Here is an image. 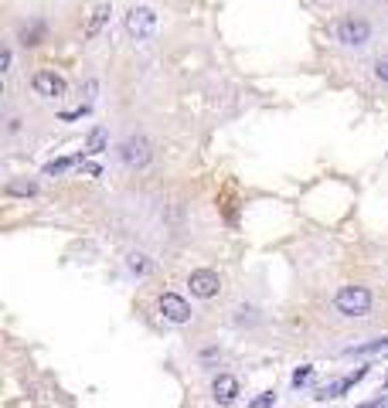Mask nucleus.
Listing matches in <instances>:
<instances>
[{"label":"nucleus","mask_w":388,"mask_h":408,"mask_svg":"<svg viewBox=\"0 0 388 408\" xmlns=\"http://www.w3.org/2000/svg\"><path fill=\"white\" fill-rule=\"evenodd\" d=\"M375 78H378V82H388V55H382V58L375 61Z\"/></svg>","instance_id":"6ab92c4d"},{"label":"nucleus","mask_w":388,"mask_h":408,"mask_svg":"<svg viewBox=\"0 0 388 408\" xmlns=\"http://www.w3.org/2000/svg\"><path fill=\"white\" fill-rule=\"evenodd\" d=\"M310 378H313V368H310V364H303V368L293 371V385H296V388H303Z\"/></svg>","instance_id":"f3484780"},{"label":"nucleus","mask_w":388,"mask_h":408,"mask_svg":"<svg viewBox=\"0 0 388 408\" xmlns=\"http://www.w3.org/2000/svg\"><path fill=\"white\" fill-rule=\"evenodd\" d=\"M7 194H38V184H35V180H11V184H7Z\"/></svg>","instance_id":"dca6fc26"},{"label":"nucleus","mask_w":388,"mask_h":408,"mask_svg":"<svg viewBox=\"0 0 388 408\" xmlns=\"http://www.w3.org/2000/svg\"><path fill=\"white\" fill-rule=\"evenodd\" d=\"M160 313H164V320H171V323H191V307H188V299L177 296V292H164V296H160Z\"/></svg>","instance_id":"0eeeda50"},{"label":"nucleus","mask_w":388,"mask_h":408,"mask_svg":"<svg viewBox=\"0 0 388 408\" xmlns=\"http://www.w3.org/2000/svg\"><path fill=\"white\" fill-rule=\"evenodd\" d=\"M126 269L136 272V276H143V272H150V262H147V255L143 252H130L126 255Z\"/></svg>","instance_id":"2eb2a0df"},{"label":"nucleus","mask_w":388,"mask_h":408,"mask_svg":"<svg viewBox=\"0 0 388 408\" xmlns=\"http://www.w3.org/2000/svg\"><path fill=\"white\" fill-rule=\"evenodd\" d=\"M126 35L136 41H147L157 35V14L150 7H133L130 14H126Z\"/></svg>","instance_id":"7ed1b4c3"},{"label":"nucleus","mask_w":388,"mask_h":408,"mask_svg":"<svg viewBox=\"0 0 388 408\" xmlns=\"http://www.w3.org/2000/svg\"><path fill=\"white\" fill-rule=\"evenodd\" d=\"M96 92H99V82H96V78H89V82H85V102H92Z\"/></svg>","instance_id":"412c9836"},{"label":"nucleus","mask_w":388,"mask_h":408,"mask_svg":"<svg viewBox=\"0 0 388 408\" xmlns=\"http://www.w3.org/2000/svg\"><path fill=\"white\" fill-rule=\"evenodd\" d=\"M212 395L218 405H232L235 398H238V378H232V374H218L212 381Z\"/></svg>","instance_id":"1a4fd4ad"},{"label":"nucleus","mask_w":388,"mask_h":408,"mask_svg":"<svg viewBox=\"0 0 388 408\" xmlns=\"http://www.w3.org/2000/svg\"><path fill=\"white\" fill-rule=\"evenodd\" d=\"M358 408H388V395H378V398H371V402H361Z\"/></svg>","instance_id":"aec40b11"},{"label":"nucleus","mask_w":388,"mask_h":408,"mask_svg":"<svg viewBox=\"0 0 388 408\" xmlns=\"http://www.w3.org/2000/svg\"><path fill=\"white\" fill-rule=\"evenodd\" d=\"M188 286H191V296L212 299V296H218V290H222V279H218L214 269H194L191 276H188Z\"/></svg>","instance_id":"39448f33"},{"label":"nucleus","mask_w":388,"mask_h":408,"mask_svg":"<svg viewBox=\"0 0 388 408\" xmlns=\"http://www.w3.org/2000/svg\"><path fill=\"white\" fill-rule=\"evenodd\" d=\"M272 405H276V391H262L259 398L249 402V408H272Z\"/></svg>","instance_id":"a211bd4d"},{"label":"nucleus","mask_w":388,"mask_h":408,"mask_svg":"<svg viewBox=\"0 0 388 408\" xmlns=\"http://www.w3.org/2000/svg\"><path fill=\"white\" fill-rule=\"evenodd\" d=\"M351 357H365V354H388V337H378L371 344H358V347L348 350Z\"/></svg>","instance_id":"f8f14e48"},{"label":"nucleus","mask_w":388,"mask_h":408,"mask_svg":"<svg viewBox=\"0 0 388 408\" xmlns=\"http://www.w3.org/2000/svg\"><path fill=\"white\" fill-rule=\"evenodd\" d=\"M78 167H82V174H89V177H99V174H102L96 163H78Z\"/></svg>","instance_id":"5701e85b"},{"label":"nucleus","mask_w":388,"mask_h":408,"mask_svg":"<svg viewBox=\"0 0 388 408\" xmlns=\"http://www.w3.org/2000/svg\"><path fill=\"white\" fill-rule=\"evenodd\" d=\"M11 65H14V51L7 48V51H4V58H0V72H11Z\"/></svg>","instance_id":"4be33fe9"},{"label":"nucleus","mask_w":388,"mask_h":408,"mask_svg":"<svg viewBox=\"0 0 388 408\" xmlns=\"http://www.w3.org/2000/svg\"><path fill=\"white\" fill-rule=\"evenodd\" d=\"M106 143H109V136L102 126H96L92 133H89V143H85V154H102L106 150Z\"/></svg>","instance_id":"ddd939ff"},{"label":"nucleus","mask_w":388,"mask_h":408,"mask_svg":"<svg viewBox=\"0 0 388 408\" xmlns=\"http://www.w3.org/2000/svg\"><path fill=\"white\" fill-rule=\"evenodd\" d=\"M119 156H123V163H126V167H147V163H150V156H154L150 140H147V136H126V140H123V147H119Z\"/></svg>","instance_id":"20e7f679"},{"label":"nucleus","mask_w":388,"mask_h":408,"mask_svg":"<svg viewBox=\"0 0 388 408\" xmlns=\"http://www.w3.org/2000/svg\"><path fill=\"white\" fill-rule=\"evenodd\" d=\"M385 385H388V374H385Z\"/></svg>","instance_id":"b1692460"},{"label":"nucleus","mask_w":388,"mask_h":408,"mask_svg":"<svg viewBox=\"0 0 388 408\" xmlns=\"http://www.w3.org/2000/svg\"><path fill=\"white\" fill-rule=\"evenodd\" d=\"M365 378H368V368H358L354 374H344L341 381H330V385H324V388H317L313 398H320V402H327V398H341L344 391H351L358 381H365Z\"/></svg>","instance_id":"6e6552de"},{"label":"nucleus","mask_w":388,"mask_h":408,"mask_svg":"<svg viewBox=\"0 0 388 408\" xmlns=\"http://www.w3.org/2000/svg\"><path fill=\"white\" fill-rule=\"evenodd\" d=\"M337 41L348 48H361L371 41V24L365 18H344L337 20Z\"/></svg>","instance_id":"f03ea898"},{"label":"nucleus","mask_w":388,"mask_h":408,"mask_svg":"<svg viewBox=\"0 0 388 408\" xmlns=\"http://www.w3.org/2000/svg\"><path fill=\"white\" fill-rule=\"evenodd\" d=\"M371 303H375V296H371L368 286H341L337 296H334V307L341 316H368L371 313Z\"/></svg>","instance_id":"f257e3e1"},{"label":"nucleus","mask_w":388,"mask_h":408,"mask_svg":"<svg viewBox=\"0 0 388 408\" xmlns=\"http://www.w3.org/2000/svg\"><path fill=\"white\" fill-rule=\"evenodd\" d=\"M109 14H113V7L109 4H99L96 11H92V18H89V24H85V41H92L102 31V24L109 20Z\"/></svg>","instance_id":"9d476101"},{"label":"nucleus","mask_w":388,"mask_h":408,"mask_svg":"<svg viewBox=\"0 0 388 408\" xmlns=\"http://www.w3.org/2000/svg\"><path fill=\"white\" fill-rule=\"evenodd\" d=\"M75 163H82V156H61V160H51L48 167H44V174H65L68 167H75Z\"/></svg>","instance_id":"4468645a"},{"label":"nucleus","mask_w":388,"mask_h":408,"mask_svg":"<svg viewBox=\"0 0 388 408\" xmlns=\"http://www.w3.org/2000/svg\"><path fill=\"white\" fill-rule=\"evenodd\" d=\"M31 85H35V92L44 99H61L65 92H68V82L61 75H55L51 68H41V72H35V78H31Z\"/></svg>","instance_id":"423d86ee"},{"label":"nucleus","mask_w":388,"mask_h":408,"mask_svg":"<svg viewBox=\"0 0 388 408\" xmlns=\"http://www.w3.org/2000/svg\"><path fill=\"white\" fill-rule=\"evenodd\" d=\"M44 31H48V27H44L41 20H31V24H28V27L20 31V44H28V48L41 44V41H44Z\"/></svg>","instance_id":"9b49d317"}]
</instances>
